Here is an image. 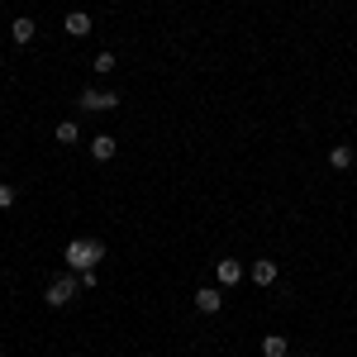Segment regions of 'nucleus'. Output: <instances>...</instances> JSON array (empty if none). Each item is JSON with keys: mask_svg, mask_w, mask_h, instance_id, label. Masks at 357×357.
Returning a JSON list of instances; mask_svg holds the SVG:
<instances>
[{"mask_svg": "<svg viewBox=\"0 0 357 357\" xmlns=\"http://www.w3.org/2000/svg\"><path fill=\"white\" fill-rule=\"evenodd\" d=\"M100 257H105V243H100V238H72V243L62 248L67 272H96Z\"/></svg>", "mask_w": 357, "mask_h": 357, "instance_id": "nucleus-1", "label": "nucleus"}, {"mask_svg": "<svg viewBox=\"0 0 357 357\" xmlns=\"http://www.w3.org/2000/svg\"><path fill=\"white\" fill-rule=\"evenodd\" d=\"M77 291H82V281H77V272H67V276H57V281H48L43 301L53 305V310H67V305L77 301Z\"/></svg>", "mask_w": 357, "mask_h": 357, "instance_id": "nucleus-2", "label": "nucleus"}, {"mask_svg": "<svg viewBox=\"0 0 357 357\" xmlns=\"http://www.w3.org/2000/svg\"><path fill=\"white\" fill-rule=\"evenodd\" d=\"M77 105H82L86 114H110L114 105H119V91H91V86H86L82 96H77Z\"/></svg>", "mask_w": 357, "mask_h": 357, "instance_id": "nucleus-3", "label": "nucleus"}, {"mask_svg": "<svg viewBox=\"0 0 357 357\" xmlns=\"http://www.w3.org/2000/svg\"><path fill=\"white\" fill-rule=\"evenodd\" d=\"M195 310H200V314H220L224 310V286H200V291H195Z\"/></svg>", "mask_w": 357, "mask_h": 357, "instance_id": "nucleus-4", "label": "nucleus"}, {"mask_svg": "<svg viewBox=\"0 0 357 357\" xmlns=\"http://www.w3.org/2000/svg\"><path fill=\"white\" fill-rule=\"evenodd\" d=\"M215 281H220L224 291L238 286V281H243V262H238V257H220V262H215Z\"/></svg>", "mask_w": 357, "mask_h": 357, "instance_id": "nucleus-5", "label": "nucleus"}, {"mask_svg": "<svg viewBox=\"0 0 357 357\" xmlns=\"http://www.w3.org/2000/svg\"><path fill=\"white\" fill-rule=\"evenodd\" d=\"M276 262L272 257H257V262H252V267H248V281H252V286H276Z\"/></svg>", "mask_w": 357, "mask_h": 357, "instance_id": "nucleus-6", "label": "nucleus"}, {"mask_svg": "<svg viewBox=\"0 0 357 357\" xmlns=\"http://www.w3.org/2000/svg\"><path fill=\"white\" fill-rule=\"evenodd\" d=\"M62 29H67V38H86V33H91V15H86V10H72V15L62 20Z\"/></svg>", "mask_w": 357, "mask_h": 357, "instance_id": "nucleus-7", "label": "nucleus"}, {"mask_svg": "<svg viewBox=\"0 0 357 357\" xmlns=\"http://www.w3.org/2000/svg\"><path fill=\"white\" fill-rule=\"evenodd\" d=\"M10 38H15V43H20V48H24V43H33V38H38V24H33V20H29V15H20V20H15V24H10Z\"/></svg>", "mask_w": 357, "mask_h": 357, "instance_id": "nucleus-8", "label": "nucleus"}, {"mask_svg": "<svg viewBox=\"0 0 357 357\" xmlns=\"http://www.w3.org/2000/svg\"><path fill=\"white\" fill-rule=\"evenodd\" d=\"M114 148H119V143H114V134H96V138H91V158H96V162H110Z\"/></svg>", "mask_w": 357, "mask_h": 357, "instance_id": "nucleus-9", "label": "nucleus"}, {"mask_svg": "<svg viewBox=\"0 0 357 357\" xmlns=\"http://www.w3.org/2000/svg\"><path fill=\"white\" fill-rule=\"evenodd\" d=\"M353 158H357L353 143H333V148H329V167H333V172H348V167H353Z\"/></svg>", "mask_w": 357, "mask_h": 357, "instance_id": "nucleus-10", "label": "nucleus"}, {"mask_svg": "<svg viewBox=\"0 0 357 357\" xmlns=\"http://www.w3.org/2000/svg\"><path fill=\"white\" fill-rule=\"evenodd\" d=\"M53 134H57V143H62V148H72V143H82V124H77V119H62Z\"/></svg>", "mask_w": 357, "mask_h": 357, "instance_id": "nucleus-11", "label": "nucleus"}, {"mask_svg": "<svg viewBox=\"0 0 357 357\" xmlns=\"http://www.w3.org/2000/svg\"><path fill=\"white\" fill-rule=\"evenodd\" d=\"M286 353H291L286 333H267V338H262V357H286Z\"/></svg>", "mask_w": 357, "mask_h": 357, "instance_id": "nucleus-12", "label": "nucleus"}, {"mask_svg": "<svg viewBox=\"0 0 357 357\" xmlns=\"http://www.w3.org/2000/svg\"><path fill=\"white\" fill-rule=\"evenodd\" d=\"M91 72H100V77H110V72H114V53H110V48H105V53H96Z\"/></svg>", "mask_w": 357, "mask_h": 357, "instance_id": "nucleus-13", "label": "nucleus"}, {"mask_svg": "<svg viewBox=\"0 0 357 357\" xmlns=\"http://www.w3.org/2000/svg\"><path fill=\"white\" fill-rule=\"evenodd\" d=\"M15 195H20V191H15L10 181H0V210H10V205H15Z\"/></svg>", "mask_w": 357, "mask_h": 357, "instance_id": "nucleus-14", "label": "nucleus"}, {"mask_svg": "<svg viewBox=\"0 0 357 357\" xmlns=\"http://www.w3.org/2000/svg\"><path fill=\"white\" fill-rule=\"evenodd\" d=\"M77 281H82V291H96V281H100V276H96V272H77Z\"/></svg>", "mask_w": 357, "mask_h": 357, "instance_id": "nucleus-15", "label": "nucleus"}]
</instances>
